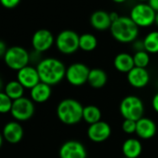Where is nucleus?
Listing matches in <instances>:
<instances>
[{"mask_svg":"<svg viewBox=\"0 0 158 158\" xmlns=\"http://www.w3.org/2000/svg\"><path fill=\"white\" fill-rule=\"evenodd\" d=\"M142 41L145 51L150 54L158 53V31H152L148 33Z\"/></svg>","mask_w":158,"mask_h":158,"instance_id":"nucleus-25","label":"nucleus"},{"mask_svg":"<svg viewBox=\"0 0 158 158\" xmlns=\"http://www.w3.org/2000/svg\"><path fill=\"white\" fill-rule=\"evenodd\" d=\"M83 105L74 99H64L57 106V116L65 125H75L83 120Z\"/></svg>","mask_w":158,"mask_h":158,"instance_id":"nucleus-3","label":"nucleus"},{"mask_svg":"<svg viewBox=\"0 0 158 158\" xmlns=\"http://www.w3.org/2000/svg\"><path fill=\"white\" fill-rule=\"evenodd\" d=\"M8 48H7L6 43L4 41H2V40H0V58H1V57L4 58V56H5V54H6V52L8 50Z\"/></svg>","mask_w":158,"mask_h":158,"instance_id":"nucleus-30","label":"nucleus"},{"mask_svg":"<svg viewBox=\"0 0 158 158\" xmlns=\"http://www.w3.org/2000/svg\"><path fill=\"white\" fill-rule=\"evenodd\" d=\"M154 23L157 25V27H158V12H156V14H155V19H154Z\"/></svg>","mask_w":158,"mask_h":158,"instance_id":"nucleus-36","label":"nucleus"},{"mask_svg":"<svg viewBox=\"0 0 158 158\" xmlns=\"http://www.w3.org/2000/svg\"><path fill=\"white\" fill-rule=\"evenodd\" d=\"M4 92L12 101H16V100L21 99V98L23 97L24 88L16 79V80H12V81H10V82L7 83V85L5 86Z\"/></svg>","mask_w":158,"mask_h":158,"instance_id":"nucleus-22","label":"nucleus"},{"mask_svg":"<svg viewBox=\"0 0 158 158\" xmlns=\"http://www.w3.org/2000/svg\"><path fill=\"white\" fill-rule=\"evenodd\" d=\"M87 158H88V157H87Z\"/></svg>","mask_w":158,"mask_h":158,"instance_id":"nucleus-39","label":"nucleus"},{"mask_svg":"<svg viewBox=\"0 0 158 158\" xmlns=\"http://www.w3.org/2000/svg\"><path fill=\"white\" fill-rule=\"evenodd\" d=\"M55 43V38L52 33L47 29L37 30L32 37V46L35 51L38 53L48 50Z\"/></svg>","mask_w":158,"mask_h":158,"instance_id":"nucleus-10","label":"nucleus"},{"mask_svg":"<svg viewBox=\"0 0 158 158\" xmlns=\"http://www.w3.org/2000/svg\"><path fill=\"white\" fill-rule=\"evenodd\" d=\"M60 158H87L85 146L78 140H67L60 148Z\"/></svg>","mask_w":158,"mask_h":158,"instance_id":"nucleus-11","label":"nucleus"},{"mask_svg":"<svg viewBox=\"0 0 158 158\" xmlns=\"http://www.w3.org/2000/svg\"><path fill=\"white\" fill-rule=\"evenodd\" d=\"M79 36L80 35L73 30L61 31L55 38L57 49L64 55L74 53L79 48Z\"/></svg>","mask_w":158,"mask_h":158,"instance_id":"nucleus-7","label":"nucleus"},{"mask_svg":"<svg viewBox=\"0 0 158 158\" xmlns=\"http://www.w3.org/2000/svg\"><path fill=\"white\" fill-rule=\"evenodd\" d=\"M2 135L9 143L17 144L23 137V129L18 121H10L4 126Z\"/></svg>","mask_w":158,"mask_h":158,"instance_id":"nucleus-14","label":"nucleus"},{"mask_svg":"<svg viewBox=\"0 0 158 158\" xmlns=\"http://www.w3.org/2000/svg\"><path fill=\"white\" fill-rule=\"evenodd\" d=\"M155 14L148 3H138L131 9L129 18L138 27L146 28L154 23Z\"/></svg>","mask_w":158,"mask_h":158,"instance_id":"nucleus-6","label":"nucleus"},{"mask_svg":"<svg viewBox=\"0 0 158 158\" xmlns=\"http://www.w3.org/2000/svg\"><path fill=\"white\" fill-rule=\"evenodd\" d=\"M138 1H139V3H144V2L148 1V0H138Z\"/></svg>","mask_w":158,"mask_h":158,"instance_id":"nucleus-38","label":"nucleus"},{"mask_svg":"<svg viewBox=\"0 0 158 158\" xmlns=\"http://www.w3.org/2000/svg\"><path fill=\"white\" fill-rule=\"evenodd\" d=\"M4 61L10 69L18 72L28 65L30 54L24 48L13 46L8 48L4 56Z\"/></svg>","mask_w":158,"mask_h":158,"instance_id":"nucleus-5","label":"nucleus"},{"mask_svg":"<svg viewBox=\"0 0 158 158\" xmlns=\"http://www.w3.org/2000/svg\"><path fill=\"white\" fill-rule=\"evenodd\" d=\"M88 83L94 89H101L107 83V73L101 68L90 69Z\"/></svg>","mask_w":158,"mask_h":158,"instance_id":"nucleus-21","label":"nucleus"},{"mask_svg":"<svg viewBox=\"0 0 158 158\" xmlns=\"http://www.w3.org/2000/svg\"><path fill=\"white\" fill-rule=\"evenodd\" d=\"M119 110L121 115L124 119L138 121L143 117L144 114V105L142 101L134 95L125 97L119 105Z\"/></svg>","mask_w":158,"mask_h":158,"instance_id":"nucleus-4","label":"nucleus"},{"mask_svg":"<svg viewBox=\"0 0 158 158\" xmlns=\"http://www.w3.org/2000/svg\"><path fill=\"white\" fill-rule=\"evenodd\" d=\"M127 81L135 89H142L146 87L150 81V74L146 68L134 67L127 73Z\"/></svg>","mask_w":158,"mask_h":158,"instance_id":"nucleus-15","label":"nucleus"},{"mask_svg":"<svg viewBox=\"0 0 158 158\" xmlns=\"http://www.w3.org/2000/svg\"><path fill=\"white\" fill-rule=\"evenodd\" d=\"M133 60L135 67L146 68L150 63V55L145 50L136 51L133 55Z\"/></svg>","mask_w":158,"mask_h":158,"instance_id":"nucleus-26","label":"nucleus"},{"mask_svg":"<svg viewBox=\"0 0 158 158\" xmlns=\"http://www.w3.org/2000/svg\"><path fill=\"white\" fill-rule=\"evenodd\" d=\"M40 81L51 86L59 84L65 77L66 67L56 58H46L41 60L36 66Z\"/></svg>","mask_w":158,"mask_h":158,"instance_id":"nucleus-1","label":"nucleus"},{"mask_svg":"<svg viewBox=\"0 0 158 158\" xmlns=\"http://www.w3.org/2000/svg\"><path fill=\"white\" fill-rule=\"evenodd\" d=\"M114 65L118 72L127 73L135 67L133 56L126 52L119 53L115 56L114 60Z\"/></svg>","mask_w":158,"mask_h":158,"instance_id":"nucleus-20","label":"nucleus"},{"mask_svg":"<svg viewBox=\"0 0 158 158\" xmlns=\"http://www.w3.org/2000/svg\"><path fill=\"white\" fill-rule=\"evenodd\" d=\"M152 105L153 110L158 114V92L153 96L152 100Z\"/></svg>","mask_w":158,"mask_h":158,"instance_id":"nucleus-31","label":"nucleus"},{"mask_svg":"<svg viewBox=\"0 0 158 158\" xmlns=\"http://www.w3.org/2000/svg\"><path fill=\"white\" fill-rule=\"evenodd\" d=\"M112 133V128L110 125L104 121H99L95 124L89 125L87 134L90 140L93 142H103L105 141Z\"/></svg>","mask_w":158,"mask_h":158,"instance_id":"nucleus-13","label":"nucleus"},{"mask_svg":"<svg viewBox=\"0 0 158 158\" xmlns=\"http://www.w3.org/2000/svg\"><path fill=\"white\" fill-rule=\"evenodd\" d=\"M125 158H126V157H125Z\"/></svg>","mask_w":158,"mask_h":158,"instance_id":"nucleus-40","label":"nucleus"},{"mask_svg":"<svg viewBox=\"0 0 158 158\" xmlns=\"http://www.w3.org/2000/svg\"><path fill=\"white\" fill-rule=\"evenodd\" d=\"M112 1L116 3V4H123L127 1V0H112Z\"/></svg>","mask_w":158,"mask_h":158,"instance_id":"nucleus-34","label":"nucleus"},{"mask_svg":"<svg viewBox=\"0 0 158 158\" xmlns=\"http://www.w3.org/2000/svg\"><path fill=\"white\" fill-rule=\"evenodd\" d=\"M157 131V127L155 123L147 117H142L137 121L136 134L139 138L142 139H149L154 137Z\"/></svg>","mask_w":158,"mask_h":158,"instance_id":"nucleus-16","label":"nucleus"},{"mask_svg":"<svg viewBox=\"0 0 158 158\" xmlns=\"http://www.w3.org/2000/svg\"><path fill=\"white\" fill-rule=\"evenodd\" d=\"M148 5L155 12H158V0H148Z\"/></svg>","mask_w":158,"mask_h":158,"instance_id":"nucleus-32","label":"nucleus"},{"mask_svg":"<svg viewBox=\"0 0 158 158\" xmlns=\"http://www.w3.org/2000/svg\"><path fill=\"white\" fill-rule=\"evenodd\" d=\"M110 31L112 36L123 44L136 41L139 35V27L127 16H120L117 21L113 23Z\"/></svg>","mask_w":158,"mask_h":158,"instance_id":"nucleus-2","label":"nucleus"},{"mask_svg":"<svg viewBox=\"0 0 158 158\" xmlns=\"http://www.w3.org/2000/svg\"><path fill=\"white\" fill-rule=\"evenodd\" d=\"M13 101L4 92H0V114L10 113Z\"/></svg>","mask_w":158,"mask_h":158,"instance_id":"nucleus-27","label":"nucleus"},{"mask_svg":"<svg viewBox=\"0 0 158 158\" xmlns=\"http://www.w3.org/2000/svg\"><path fill=\"white\" fill-rule=\"evenodd\" d=\"M136 127H137V122L133 120L125 119L122 124V129L127 134L136 133Z\"/></svg>","mask_w":158,"mask_h":158,"instance_id":"nucleus-28","label":"nucleus"},{"mask_svg":"<svg viewBox=\"0 0 158 158\" xmlns=\"http://www.w3.org/2000/svg\"><path fill=\"white\" fill-rule=\"evenodd\" d=\"M20 2L21 0H0V4L6 9H14L20 4Z\"/></svg>","mask_w":158,"mask_h":158,"instance_id":"nucleus-29","label":"nucleus"},{"mask_svg":"<svg viewBox=\"0 0 158 158\" xmlns=\"http://www.w3.org/2000/svg\"><path fill=\"white\" fill-rule=\"evenodd\" d=\"M2 89H3V82H2V79L0 78V92L2 91Z\"/></svg>","mask_w":158,"mask_h":158,"instance_id":"nucleus-37","label":"nucleus"},{"mask_svg":"<svg viewBox=\"0 0 158 158\" xmlns=\"http://www.w3.org/2000/svg\"><path fill=\"white\" fill-rule=\"evenodd\" d=\"M122 152L126 158H138L141 154L142 144L139 139L129 138L124 141L122 145Z\"/></svg>","mask_w":158,"mask_h":158,"instance_id":"nucleus-19","label":"nucleus"},{"mask_svg":"<svg viewBox=\"0 0 158 158\" xmlns=\"http://www.w3.org/2000/svg\"><path fill=\"white\" fill-rule=\"evenodd\" d=\"M35 108L34 102L31 99L23 97L21 99L13 101L10 114L15 120L19 122H23L32 118L35 114Z\"/></svg>","mask_w":158,"mask_h":158,"instance_id":"nucleus-9","label":"nucleus"},{"mask_svg":"<svg viewBox=\"0 0 158 158\" xmlns=\"http://www.w3.org/2000/svg\"><path fill=\"white\" fill-rule=\"evenodd\" d=\"M109 15H110V19H111V21H112V23H114L115 21H117L118 19H119V14L117 13V12H115V11H113V12H110L109 13Z\"/></svg>","mask_w":158,"mask_h":158,"instance_id":"nucleus-33","label":"nucleus"},{"mask_svg":"<svg viewBox=\"0 0 158 158\" xmlns=\"http://www.w3.org/2000/svg\"><path fill=\"white\" fill-rule=\"evenodd\" d=\"M3 139H4V138H3V135L0 133V148H1V146H2V144H3Z\"/></svg>","mask_w":158,"mask_h":158,"instance_id":"nucleus-35","label":"nucleus"},{"mask_svg":"<svg viewBox=\"0 0 158 158\" xmlns=\"http://www.w3.org/2000/svg\"><path fill=\"white\" fill-rule=\"evenodd\" d=\"M91 26L98 31H105L111 28L112 21L108 12L104 10L94 11L89 19Z\"/></svg>","mask_w":158,"mask_h":158,"instance_id":"nucleus-17","label":"nucleus"},{"mask_svg":"<svg viewBox=\"0 0 158 158\" xmlns=\"http://www.w3.org/2000/svg\"><path fill=\"white\" fill-rule=\"evenodd\" d=\"M90 69L84 63L75 62L66 68L65 78L69 84L74 87H80L88 83Z\"/></svg>","mask_w":158,"mask_h":158,"instance_id":"nucleus-8","label":"nucleus"},{"mask_svg":"<svg viewBox=\"0 0 158 158\" xmlns=\"http://www.w3.org/2000/svg\"><path fill=\"white\" fill-rule=\"evenodd\" d=\"M51 96V87L43 82L38 83L35 87L30 89V97L34 102H46Z\"/></svg>","mask_w":158,"mask_h":158,"instance_id":"nucleus-18","label":"nucleus"},{"mask_svg":"<svg viewBox=\"0 0 158 158\" xmlns=\"http://www.w3.org/2000/svg\"><path fill=\"white\" fill-rule=\"evenodd\" d=\"M102 112L96 105H87L83 109V120L89 124H95L101 121Z\"/></svg>","mask_w":158,"mask_h":158,"instance_id":"nucleus-24","label":"nucleus"},{"mask_svg":"<svg viewBox=\"0 0 158 158\" xmlns=\"http://www.w3.org/2000/svg\"><path fill=\"white\" fill-rule=\"evenodd\" d=\"M17 80L24 89H32L41 82L36 67L35 68L30 65H27L17 72Z\"/></svg>","mask_w":158,"mask_h":158,"instance_id":"nucleus-12","label":"nucleus"},{"mask_svg":"<svg viewBox=\"0 0 158 158\" xmlns=\"http://www.w3.org/2000/svg\"><path fill=\"white\" fill-rule=\"evenodd\" d=\"M98 46L97 37L89 33L83 34L79 36V48L86 52L93 51Z\"/></svg>","mask_w":158,"mask_h":158,"instance_id":"nucleus-23","label":"nucleus"}]
</instances>
